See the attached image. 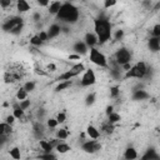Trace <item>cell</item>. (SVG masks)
Masks as SVG:
<instances>
[{"label":"cell","mask_w":160,"mask_h":160,"mask_svg":"<svg viewBox=\"0 0 160 160\" xmlns=\"http://www.w3.org/2000/svg\"><path fill=\"white\" fill-rule=\"evenodd\" d=\"M94 32L96 34L99 39V44H105L110 40L112 36V30H111V24L108 18L105 16H99L94 19Z\"/></svg>","instance_id":"6da1fadb"},{"label":"cell","mask_w":160,"mask_h":160,"mask_svg":"<svg viewBox=\"0 0 160 160\" xmlns=\"http://www.w3.org/2000/svg\"><path fill=\"white\" fill-rule=\"evenodd\" d=\"M80 16V11L79 9L71 4V2H62V6L60 9V11L58 12V15L55 16L58 21H61L64 24H75L78 22Z\"/></svg>","instance_id":"7a4b0ae2"},{"label":"cell","mask_w":160,"mask_h":160,"mask_svg":"<svg viewBox=\"0 0 160 160\" xmlns=\"http://www.w3.org/2000/svg\"><path fill=\"white\" fill-rule=\"evenodd\" d=\"M22 26H24V19L21 16H10L1 25V28L5 32H10L12 35L20 34Z\"/></svg>","instance_id":"3957f363"},{"label":"cell","mask_w":160,"mask_h":160,"mask_svg":"<svg viewBox=\"0 0 160 160\" xmlns=\"http://www.w3.org/2000/svg\"><path fill=\"white\" fill-rule=\"evenodd\" d=\"M149 68L146 65V62L144 61H139L135 65H132L130 68V70H128L124 75V79H144L148 74H149Z\"/></svg>","instance_id":"277c9868"},{"label":"cell","mask_w":160,"mask_h":160,"mask_svg":"<svg viewBox=\"0 0 160 160\" xmlns=\"http://www.w3.org/2000/svg\"><path fill=\"white\" fill-rule=\"evenodd\" d=\"M89 59L92 64L100 66V68H109V64H108V59L106 56L96 48H92L89 50Z\"/></svg>","instance_id":"5b68a950"},{"label":"cell","mask_w":160,"mask_h":160,"mask_svg":"<svg viewBox=\"0 0 160 160\" xmlns=\"http://www.w3.org/2000/svg\"><path fill=\"white\" fill-rule=\"evenodd\" d=\"M131 61V51L128 48H119L115 52V62L120 66L125 64H130Z\"/></svg>","instance_id":"8992f818"},{"label":"cell","mask_w":160,"mask_h":160,"mask_svg":"<svg viewBox=\"0 0 160 160\" xmlns=\"http://www.w3.org/2000/svg\"><path fill=\"white\" fill-rule=\"evenodd\" d=\"M95 82H96V75H95L94 70H92V69H86L85 72H84L82 76H81V80H80L81 86L88 88V86L94 85Z\"/></svg>","instance_id":"52a82bcc"},{"label":"cell","mask_w":160,"mask_h":160,"mask_svg":"<svg viewBox=\"0 0 160 160\" xmlns=\"http://www.w3.org/2000/svg\"><path fill=\"white\" fill-rule=\"evenodd\" d=\"M101 149V144L96 140H86L81 144V150L88 154H94Z\"/></svg>","instance_id":"ba28073f"},{"label":"cell","mask_w":160,"mask_h":160,"mask_svg":"<svg viewBox=\"0 0 160 160\" xmlns=\"http://www.w3.org/2000/svg\"><path fill=\"white\" fill-rule=\"evenodd\" d=\"M32 134L38 140H42V136L45 134V126L41 121H36L32 125Z\"/></svg>","instance_id":"9c48e42d"},{"label":"cell","mask_w":160,"mask_h":160,"mask_svg":"<svg viewBox=\"0 0 160 160\" xmlns=\"http://www.w3.org/2000/svg\"><path fill=\"white\" fill-rule=\"evenodd\" d=\"M84 42L88 45V48H90V49H92V48H95V45H98L99 44V39H98V36H96V34L95 32H86L85 34V38H84Z\"/></svg>","instance_id":"30bf717a"},{"label":"cell","mask_w":160,"mask_h":160,"mask_svg":"<svg viewBox=\"0 0 160 160\" xmlns=\"http://www.w3.org/2000/svg\"><path fill=\"white\" fill-rule=\"evenodd\" d=\"M72 51L78 55H85L89 51V49H88V45L84 41H76L72 45Z\"/></svg>","instance_id":"8fae6325"},{"label":"cell","mask_w":160,"mask_h":160,"mask_svg":"<svg viewBox=\"0 0 160 160\" xmlns=\"http://www.w3.org/2000/svg\"><path fill=\"white\" fill-rule=\"evenodd\" d=\"M48 35H49V39H54V38H58L60 34H61V25L59 24H51L49 26V29L46 30Z\"/></svg>","instance_id":"7c38bea8"},{"label":"cell","mask_w":160,"mask_h":160,"mask_svg":"<svg viewBox=\"0 0 160 160\" xmlns=\"http://www.w3.org/2000/svg\"><path fill=\"white\" fill-rule=\"evenodd\" d=\"M148 48H149V50L152 51V52L160 51V38H154V36H151V38L148 40Z\"/></svg>","instance_id":"4fadbf2b"},{"label":"cell","mask_w":160,"mask_h":160,"mask_svg":"<svg viewBox=\"0 0 160 160\" xmlns=\"http://www.w3.org/2000/svg\"><path fill=\"white\" fill-rule=\"evenodd\" d=\"M131 98H132V100H135V101H140V100H146V99H149L150 95H149L148 91H145V90H142V89H136V90H134Z\"/></svg>","instance_id":"5bb4252c"},{"label":"cell","mask_w":160,"mask_h":160,"mask_svg":"<svg viewBox=\"0 0 160 160\" xmlns=\"http://www.w3.org/2000/svg\"><path fill=\"white\" fill-rule=\"evenodd\" d=\"M78 76V74L74 71V70H71V69H69V70H66V71H64L62 74H60L58 78H56V81H68V80H71L72 78H76Z\"/></svg>","instance_id":"9a60e30c"},{"label":"cell","mask_w":160,"mask_h":160,"mask_svg":"<svg viewBox=\"0 0 160 160\" xmlns=\"http://www.w3.org/2000/svg\"><path fill=\"white\" fill-rule=\"evenodd\" d=\"M86 134H88V136L90 138V139H92V140H98L99 138H100V130L98 129V128H95L94 125H89L88 128H86Z\"/></svg>","instance_id":"2e32d148"},{"label":"cell","mask_w":160,"mask_h":160,"mask_svg":"<svg viewBox=\"0 0 160 160\" xmlns=\"http://www.w3.org/2000/svg\"><path fill=\"white\" fill-rule=\"evenodd\" d=\"M61 6H62V2H60V1H51L49 8H48V11H49L50 15H55L56 16L58 12L60 11Z\"/></svg>","instance_id":"e0dca14e"},{"label":"cell","mask_w":160,"mask_h":160,"mask_svg":"<svg viewBox=\"0 0 160 160\" xmlns=\"http://www.w3.org/2000/svg\"><path fill=\"white\" fill-rule=\"evenodd\" d=\"M124 159L125 160H136L138 159V151H136V149L132 148V146L126 148V150L124 152Z\"/></svg>","instance_id":"ac0fdd59"},{"label":"cell","mask_w":160,"mask_h":160,"mask_svg":"<svg viewBox=\"0 0 160 160\" xmlns=\"http://www.w3.org/2000/svg\"><path fill=\"white\" fill-rule=\"evenodd\" d=\"M114 130H115L114 124H111V122H109V121L102 122L101 126H100V132H102V134H105V135H110V134H112Z\"/></svg>","instance_id":"d6986e66"},{"label":"cell","mask_w":160,"mask_h":160,"mask_svg":"<svg viewBox=\"0 0 160 160\" xmlns=\"http://www.w3.org/2000/svg\"><path fill=\"white\" fill-rule=\"evenodd\" d=\"M144 156H145L148 160H160V155L158 154V151H156L154 148H149V149L145 151Z\"/></svg>","instance_id":"ffe728a7"},{"label":"cell","mask_w":160,"mask_h":160,"mask_svg":"<svg viewBox=\"0 0 160 160\" xmlns=\"http://www.w3.org/2000/svg\"><path fill=\"white\" fill-rule=\"evenodd\" d=\"M16 10L19 12H26L30 10V4L25 0H18L16 1Z\"/></svg>","instance_id":"44dd1931"},{"label":"cell","mask_w":160,"mask_h":160,"mask_svg":"<svg viewBox=\"0 0 160 160\" xmlns=\"http://www.w3.org/2000/svg\"><path fill=\"white\" fill-rule=\"evenodd\" d=\"M12 115L18 119V120H21V119H24V115H25V111L20 108V105L19 104H14L12 105Z\"/></svg>","instance_id":"7402d4cb"},{"label":"cell","mask_w":160,"mask_h":160,"mask_svg":"<svg viewBox=\"0 0 160 160\" xmlns=\"http://www.w3.org/2000/svg\"><path fill=\"white\" fill-rule=\"evenodd\" d=\"M39 146H40V150L42 151V152H51L52 151V146H51V144L49 142V140H39Z\"/></svg>","instance_id":"603a6c76"},{"label":"cell","mask_w":160,"mask_h":160,"mask_svg":"<svg viewBox=\"0 0 160 160\" xmlns=\"http://www.w3.org/2000/svg\"><path fill=\"white\" fill-rule=\"evenodd\" d=\"M12 132V126L10 125V124H8V122H1L0 124V135H10Z\"/></svg>","instance_id":"cb8c5ba5"},{"label":"cell","mask_w":160,"mask_h":160,"mask_svg":"<svg viewBox=\"0 0 160 160\" xmlns=\"http://www.w3.org/2000/svg\"><path fill=\"white\" fill-rule=\"evenodd\" d=\"M55 149H56V151H58L59 154H66L68 151H70V150H71L70 145H69V144H66V142H62V141H60V142H59V145H58Z\"/></svg>","instance_id":"d4e9b609"},{"label":"cell","mask_w":160,"mask_h":160,"mask_svg":"<svg viewBox=\"0 0 160 160\" xmlns=\"http://www.w3.org/2000/svg\"><path fill=\"white\" fill-rule=\"evenodd\" d=\"M71 85H72V81H71V80H68V81H60V82L56 85L55 91H62V90L70 88Z\"/></svg>","instance_id":"484cf974"},{"label":"cell","mask_w":160,"mask_h":160,"mask_svg":"<svg viewBox=\"0 0 160 160\" xmlns=\"http://www.w3.org/2000/svg\"><path fill=\"white\" fill-rule=\"evenodd\" d=\"M9 155H10V158H12L14 160H20V158H21L20 149H19L18 146L11 148V149H10V151H9Z\"/></svg>","instance_id":"4316f807"},{"label":"cell","mask_w":160,"mask_h":160,"mask_svg":"<svg viewBox=\"0 0 160 160\" xmlns=\"http://www.w3.org/2000/svg\"><path fill=\"white\" fill-rule=\"evenodd\" d=\"M16 100L19 101H22V100H26L28 99V91L24 89V88H20L18 91H16V95H15Z\"/></svg>","instance_id":"83f0119b"},{"label":"cell","mask_w":160,"mask_h":160,"mask_svg":"<svg viewBox=\"0 0 160 160\" xmlns=\"http://www.w3.org/2000/svg\"><path fill=\"white\" fill-rule=\"evenodd\" d=\"M68 136H69V131H68V129H65V128H61V129H59V130L56 131V138H58L60 141L68 139Z\"/></svg>","instance_id":"f1b7e54d"},{"label":"cell","mask_w":160,"mask_h":160,"mask_svg":"<svg viewBox=\"0 0 160 160\" xmlns=\"http://www.w3.org/2000/svg\"><path fill=\"white\" fill-rule=\"evenodd\" d=\"M38 159L39 160H58L56 155L52 154V152H42L38 156Z\"/></svg>","instance_id":"f546056e"},{"label":"cell","mask_w":160,"mask_h":160,"mask_svg":"<svg viewBox=\"0 0 160 160\" xmlns=\"http://www.w3.org/2000/svg\"><path fill=\"white\" fill-rule=\"evenodd\" d=\"M70 69H71V70H74L78 75H80L81 72H85V70H86V69H85V65H84V64H81V62H78V64L72 65Z\"/></svg>","instance_id":"4dcf8cb0"},{"label":"cell","mask_w":160,"mask_h":160,"mask_svg":"<svg viewBox=\"0 0 160 160\" xmlns=\"http://www.w3.org/2000/svg\"><path fill=\"white\" fill-rule=\"evenodd\" d=\"M95 100H96L95 92H90V94H88L86 98H85V105H86V106H91V105H94Z\"/></svg>","instance_id":"1f68e13d"},{"label":"cell","mask_w":160,"mask_h":160,"mask_svg":"<svg viewBox=\"0 0 160 160\" xmlns=\"http://www.w3.org/2000/svg\"><path fill=\"white\" fill-rule=\"evenodd\" d=\"M120 120H121L120 114H118V112H115V111L108 116V121H109V122H111V124H116V122H119Z\"/></svg>","instance_id":"d6a6232c"},{"label":"cell","mask_w":160,"mask_h":160,"mask_svg":"<svg viewBox=\"0 0 160 160\" xmlns=\"http://www.w3.org/2000/svg\"><path fill=\"white\" fill-rule=\"evenodd\" d=\"M30 44L31 45H34V46H41L44 42L40 40V38H39V35L36 34V35H34L31 39H30Z\"/></svg>","instance_id":"836d02e7"},{"label":"cell","mask_w":160,"mask_h":160,"mask_svg":"<svg viewBox=\"0 0 160 160\" xmlns=\"http://www.w3.org/2000/svg\"><path fill=\"white\" fill-rule=\"evenodd\" d=\"M46 125H48L49 129H55V128L59 125V122H58L56 118H49L48 121H46Z\"/></svg>","instance_id":"e575fe53"},{"label":"cell","mask_w":160,"mask_h":160,"mask_svg":"<svg viewBox=\"0 0 160 160\" xmlns=\"http://www.w3.org/2000/svg\"><path fill=\"white\" fill-rule=\"evenodd\" d=\"M35 86H36V84L34 82V81H28V82H25L24 84V89L28 91V92H31V91H34L35 90Z\"/></svg>","instance_id":"d590c367"},{"label":"cell","mask_w":160,"mask_h":160,"mask_svg":"<svg viewBox=\"0 0 160 160\" xmlns=\"http://www.w3.org/2000/svg\"><path fill=\"white\" fill-rule=\"evenodd\" d=\"M119 95H120V89H119V86H112V88H110V96H111L112 99L118 98Z\"/></svg>","instance_id":"8d00e7d4"},{"label":"cell","mask_w":160,"mask_h":160,"mask_svg":"<svg viewBox=\"0 0 160 160\" xmlns=\"http://www.w3.org/2000/svg\"><path fill=\"white\" fill-rule=\"evenodd\" d=\"M38 35H39V38H40V40H41L42 42H46L48 40H50V39H49V35H48V32H46L45 30H41Z\"/></svg>","instance_id":"74e56055"},{"label":"cell","mask_w":160,"mask_h":160,"mask_svg":"<svg viewBox=\"0 0 160 160\" xmlns=\"http://www.w3.org/2000/svg\"><path fill=\"white\" fill-rule=\"evenodd\" d=\"M30 104H31V102H30V100H29V99H26V100H22V101H20V102H19L20 108H21L24 111H25V110H28V109L30 108Z\"/></svg>","instance_id":"f35d334b"},{"label":"cell","mask_w":160,"mask_h":160,"mask_svg":"<svg viewBox=\"0 0 160 160\" xmlns=\"http://www.w3.org/2000/svg\"><path fill=\"white\" fill-rule=\"evenodd\" d=\"M56 120H58V122H59V124L65 122V120H66V114H65V111L59 112V114L56 115Z\"/></svg>","instance_id":"ab89813d"},{"label":"cell","mask_w":160,"mask_h":160,"mask_svg":"<svg viewBox=\"0 0 160 160\" xmlns=\"http://www.w3.org/2000/svg\"><path fill=\"white\" fill-rule=\"evenodd\" d=\"M151 32H152V36H154V38H160V22L156 24V25H154Z\"/></svg>","instance_id":"60d3db41"},{"label":"cell","mask_w":160,"mask_h":160,"mask_svg":"<svg viewBox=\"0 0 160 160\" xmlns=\"http://www.w3.org/2000/svg\"><path fill=\"white\" fill-rule=\"evenodd\" d=\"M115 5H116V0H105L104 1V8L105 9H110Z\"/></svg>","instance_id":"b9f144b4"},{"label":"cell","mask_w":160,"mask_h":160,"mask_svg":"<svg viewBox=\"0 0 160 160\" xmlns=\"http://www.w3.org/2000/svg\"><path fill=\"white\" fill-rule=\"evenodd\" d=\"M122 36H124V30H121V29L116 30V32H115V35H114L115 40H121V39H122Z\"/></svg>","instance_id":"7bdbcfd3"},{"label":"cell","mask_w":160,"mask_h":160,"mask_svg":"<svg viewBox=\"0 0 160 160\" xmlns=\"http://www.w3.org/2000/svg\"><path fill=\"white\" fill-rule=\"evenodd\" d=\"M15 120H16V118L11 114V115H8L6 118H5V122H8V124H10V125H12L14 122H15Z\"/></svg>","instance_id":"ee69618b"},{"label":"cell","mask_w":160,"mask_h":160,"mask_svg":"<svg viewBox=\"0 0 160 160\" xmlns=\"http://www.w3.org/2000/svg\"><path fill=\"white\" fill-rule=\"evenodd\" d=\"M10 5H11V1H10V0H0V6H1L2 9L8 8V6H10Z\"/></svg>","instance_id":"f6af8a7d"},{"label":"cell","mask_w":160,"mask_h":160,"mask_svg":"<svg viewBox=\"0 0 160 160\" xmlns=\"http://www.w3.org/2000/svg\"><path fill=\"white\" fill-rule=\"evenodd\" d=\"M112 112H114V106H112V105H108V106H106V110H105L106 116H109V115L112 114Z\"/></svg>","instance_id":"bcb514c9"},{"label":"cell","mask_w":160,"mask_h":160,"mask_svg":"<svg viewBox=\"0 0 160 160\" xmlns=\"http://www.w3.org/2000/svg\"><path fill=\"white\" fill-rule=\"evenodd\" d=\"M40 18H41V15H40V12L39 11H36V12H34L32 14V20L36 22V21H39L40 20Z\"/></svg>","instance_id":"7dc6e473"},{"label":"cell","mask_w":160,"mask_h":160,"mask_svg":"<svg viewBox=\"0 0 160 160\" xmlns=\"http://www.w3.org/2000/svg\"><path fill=\"white\" fill-rule=\"evenodd\" d=\"M38 5L39 6H48L49 8V5H50V1H38Z\"/></svg>","instance_id":"c3c4849f"},{"label":"cell","mask_w":160,"mask_h":160,"mask_svg":"<svg viewBox=\"0 0 160 160\" xmlns=\"http://www.w3.org/2000/svg\"><path fill=\"white\" fill-rule=\"evenodd\" d=\"M44 115H45V111H44V109H39V110H38V118L41 120Z\"/></svg>","instance_id":"681fc988"},{"label":"cell","mask_w":160,"mask_h":160,"mask_svg":"<svg viewBox=\"0 0 160 160\" xmlns=\"http://www.w3.org/2000/svg\"><path fill=\"white\" fill-rule=\"evenodd\" d=\"M48 70H49V71H55V70H56V66H55L54 64H49V65H48Z\"/></svg>","instance_id":"f907efd6"},{"label":"cell","mask_w":160,"mask_h":160,"mask_svg":"<svg viewBox=\"0 0 160 160\" xmlns=\"http://www.w3.org/2000/svg\"><path fill=\"white\" fill-rule=\"evenodd\" d=\"M69 26H61V32H65V34H68L69 32Z\"/></svg>","instance_id":"816d5d0a"},{"label":"cell","mask_w":160,"mask_h":160,"mask_svg":"<svg viewBox=\"0 0 160 160\" xmlns=\"http://www.w3.org/2000/svg\"><path fill=\"white\" fill-rule=\"evenodd\" d=\"M69 59H80V55L74 54V55H70V56H69Z\"/></svg>","instance_id":"f5cc1de1"},{"label":"cell","mask_w":160,"mask_h":160,"mask_svg":"<svg viewBox=\"0 0 160 160\" xmlns=\"http://www.w3.org/2000/svg\"><path fill=\"white\" fill-rule=\"evenodd\" d=\"M158 9H160V2H158V4L154 6V10H158Z\"/></svg>","instance_id":"db71d44e"},{"label":"cell","mask_w":160,"mask_h":160,"mask_svg":"<svg viewBox=\"0 0 160 160\" xmlns=\"http://www.w3.org/2000/svg\"><path fill=\"white\" fill-rule=\"evenodd\" d=\"M140 160H148V159H146V158H145V156H144V155H142V156H141V158H140Z\"/></svg>","instance_id":"11a10c76"}]
</instances>
